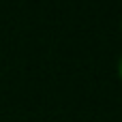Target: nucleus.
Returning a JSON list of instances; mask_svg holds the SVG:
<instances>
[{"instance_id":"f03ea898","label":"nucleus","mask_w":122,"mask_h":122,"mask_svg":"<svg viewBox=\"0 0 122 122\" xmlns=\"http://www.w3.org/2000/svg\"><path fill=\"white\" fill-rule=\"evenodd\" d=\"M120 28H122V21H120Z\"/></svg>"},{"instance_id":"f257e3e1","label":"nucleus","mask_w":122,"mask_h":122,"mask_svg":"<svg viewBox=\"0 0 122 122\" xmlns=\"http://www.w3.org/2000/svg\"><path fill=\"white\" fill-rule=\"evenodd\" d=\"M118 75H120V79H122V56H120V60H118Z\"/></svg>"}]
</instances>
